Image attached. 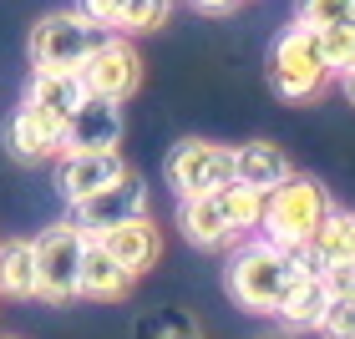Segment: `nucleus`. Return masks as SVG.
<instances>
[{
    "label": "nucleus",
    "instance_id": "7c9ffc66",
    "mask_svg": "<svg viewBox=\"0 0 355 339\" xmlns=\"http://www.w3.org/2000/svg\"><path fill=\"white\" fill-rule=\"evenodd\" d=\"M0 339H21V334H0Z\"/></svg>",
    "mask_w": 355,
    "mask_h": 339
},
{
    "label": "nucleus",
    "instance_id": "9d476101",
    "mask_svg": "<svg viewBox=\"0 0 355 339\" xmlns=\"http://www.w3.org/2000/svg\"><path fill=\"white\" fill-rule=\"evenodd\" d=\"M122 147V107L87 96L71 111V122L61 127V157L67 152H117Z\"/></svg>",
    "mask_w": 355,
    "mask_h": 339
},
{
    "label": "nucleus",
    "instance_id": "4be33fe9",
    "mask_svg": "<svg viewBox=\"0 0 355 339\" xmlns=\"http://www.w3.org/2000/svg\"><path fill=\"white\" fill-rule=\"evenodd\" d=\"M295 26L304 30H335V26H350V0H295Z\"/></svg>",
    "mask_w": 355,
    "mask_h": 339
},
{
    "label": "nucleus",
    "instance_id": "f3484780",
    "mask_svg": "<svg viewBox=\"0 0 355 339\" xmlns=\"http://www.w3.org/2000/svg\"><path fill=\"white\" fill-rule=\"evenodd\" d=\"M127 288H132V273H122V268L102 253V244H96V238H87L82 273H76V299L112 304V299H127Z\"/></svg>",
    "mask_w": 355,
    "mask_h": 339
},
{
    "label": "nucleus",
    "instance_id": "f8f14e48",
    "mask_svg": "<svg viewBox=\"0 0 355 339\" xmlns=\"http://www.w3.org/2000/svg\"><path fill=\"white\" fill-rule=\"evenodd\" d=\"M87 102V86H82V76L76 71H36L31 76V86H26V111L31 117H41L46 127H67L71 122V111Z\"/></svg>",
    "mask_w": 355,
    "mask_h": 339
},
{
    "label": "nucleus",
    "instance_id": "a211bd4d",
    "mask_svg": "<svg viewBox=\"0 0 355 339\" xmlns=\"http://www.w3.org/2000/svg\"><path fill=\"white\" fill-rule=\"evenodd\" d=\"M325 309H330V294H325V284H320V273H304V279L284 294V304L274 309V319H279L284 329L304 334V329H320Z\"/></svg>",
    "mask_w": 355,
    "mask_h": 339
},
{
    "label": "nucleus",
    "instance_id": "f257e3e1",
    "mask_svg": "<svg viewBox=\"0 0 355 339\" xmlns=\"http://www.w3.org/2000/svg\"><path fill=\"white\" fill-rule=\"evenodd\" d=\"M259 213H264V192L254 187H214V192H198V198H178V228L193 248H234L259 228Z\"/></svg>",
    "mask_w": 355,
    "mask_h": 339
},
{
    "label": "nucleus",
    "instance_id": "393cba45",
    "mask_svg": "<svg viewBox=\"0 0 355 339\" xmlns=\"http://www.w3.org/2000/svg\"><path fill=\"white\" fill-rule=\"evenodd\" d=\"M320 284H325L330 299H355V264H325Z\"/></svg>",
    "mask_w": 355,
    "mask_h": 339
},
{
    "label": "nucleus",
    "instance_id": "a878e982",
    "mask_svg": "<svg viewBox=\"0 0 355 339\" xmlns=\"http://www.w3.org/2000/svg\"><path fill=\"white\" fill-rule=\"evenodd\" d=\"M76 10H82L87 21H96L102 30H112V26H117V10H122V0H82Z\"/></svg>",
    "mask_w": 355,
    "mask_h": 339
},
{
    "label": "nucleus",
    "instance_id": "aec40b11",
    "mask_svg": "<svg viewBox=\"0 0 355 339\" xmlns=\"http://www.w3.org/2000/svg\"><path fill=\"white\" fill-rule=\"evenodd\" d=\"M173 6L178 0H122L117 10V26H112V36H153V30H163L173 21Z\"/></svg>",
    "mask_w": 355,
    "mask_h": 339
},
{
    "label": "nucleus",
    "instance_id": "412c9836",
    "mask_svg": "<svg viewBox=\"0 0 355 339\" xmlns=\"http://www.w3.org/2000/svg\"><path fill=\"white\" fill-rule=\"evenodd\" d=\"M132 334H137V339H203L198 319H193L188 309H153V314L137 319Z\"/></svg>",
    "mask_w": 355,
    "mask_h": 339
},
{
    "label": "nucleus",
    "instance_id": "1a4fd4ad",
    "mask_svg": "<svg viewBox=\"0 0 355 339\" xmlns=\"http://www.w3.org/2000/svg\"><path fill=\"white\" fill-rule=\"evenodd\" d=\"M132 218H148V183H142L137 172H127L122 183H112L102 192H92L87 203L71 208V223L82 228L87 238L117 228V223H132Z\"/></svg>",
    "mask_w": 355,
    "mask_h": 339
},
{
    "label": "nucleus",
    "instance_id": "dca6fc26",
    "mask_svg": "<svg viewBox=\"0 0 355 339\" xmlns=\"http://www.w3.org/2000/svg\"><path fill=\"white\" fill-rule=\"evenodd\" d=\"M6 147H10L15 163H56L61 157V132L46 127L41 117H31L26 107H15L10 122H6Z\"/></svg>",
    "mask_w": 355,
    "mask_h": 339
},
{
    "label": "nucleus",
    "instance_id": "39448f33",
    "mask_svg": "<svg viewBox=\"0 0 355 339\" xmlns=\"http://www.w3.org/2000/svg\"><path fill=\"white\" fill-rule=\"evenodd\" d=\"M107 36L112 30L87 21L82 10H51L31 26V61H36V71H76Z\"/></svg>",
    "mask_w": 355,
    "mask_h": 339
},
{
    "label": "nucleus",
    "instance_id": "cd10ccee",
    "mask_svg": "<svg viewBox=\"0 0 355 339\" xmlns=\"http://www.w3.org/2000/svg\"><path fill=\"white\" fill-rule=\"evenodd\" d=\"M340 86H345V96H350V107H355V66H350V71H340Z\"/></svg>",
    "mask_w": 355,
    "mask_h": 339
},
{
    "label": "nucleus",
    "instance_id": "bb28decb",
    "mask_svg": "<svg viewBox=\"0 0 355 339\" xmlns=\"http://www.w3.org/2000/svg\"><path fill=\"white\" fill-rule=\"evenodd\" d=\"M188 6L198 10V15H234L244 0H188Z\"/></svg>",
    "mask_w": 355,
    "mask_h": 339
},
{
    "label": "nucleus",
    "instance_id": "0eeeda50",
    "mask_svg": "<svg viewBox=\"0 0 355 339\" xmlns=\"http://www.w3.org/2000/svg\"><path fill=\"white\" fill-rule=\"evenodd\" d=\"M163 172H168V187L178 198H198V192L229 187L234 183V147H223L214 137H183L168 152Z\"/></svg>",
    "mask_w": 355,
    "mask_h": 339
},
{
    "label": "nucleus",
    "instance_id": "ddd939ff",
    "mask_svg": "<svg viewBox=\"0 0 355 339\" xmlns=\"http://www.w3.org/2000/svg\"><path fill=\"white\" fill-rule=\"evenodd\" d=\"M96 244H102V253H107L122 273L142 279V273L157 264V253H163V233H157L153 218H132V223H117V228L96 233Z\"/></svg>",
    "mask_w": 355,
    "mask_h": 339
},
{
    "label": "nucleus",
    "instance_id": "6ab92c4d",
    "mask_svg": "<svg viewBox=\"0 0 355 339\" xmlns=\"http://www.w3.org/2000/svg\"><path fill=\"white\" fill-rule=\"evenodd\" d=\"M0 294L36 299V248H31V238H6L0 244Z\"/></svg>",
    "mask_w": 355,
    "mask_h": 339
},
{
    "label": "nucleus",
    "instance_id": "4468645a",
    "mask_svg": "<svg viewBox=\"0 0 355 339\" xmlns=\"http://www.w3.org/2000/svg\"><path fill=\"white\" fill-rule=\"evenodd\" d=\"M295 177V163L284 157V147H274V142H244V147H234V183L239 187H254V192H274L279 183Z\"/></svg>",
    "mask_w": 355,
    "mask_h": 339
},
{
    "label": "nucleus",
    "instance_id": "423d86ee",
    "mask_svg": "<svg viewBox=\"0 0 355 339\" xmlns=\"http://www.w3.org/2000/svg\"><path fill=\"white\" fill-rule=\"evenodd\" d=\"M36 248V299L46 304H71L76 299V273H82V253H87V233L76 223H51L41 238H31Z\"/></svg>",
    "mask_w": 355,
    "mask_h": 339
},
{
    "label": "nucleus",
    "instance_id": "5701e85b",
    "mask_svg": "<svg viewBox=\"0 0 355 339\" xmlns=\"http://www.w3.org/2000/svg\"><path fill=\"white\" fill-rule=\"evenodd\" d=\"M320 51H325L330 71L340 76L355 66V26H335V30H320Z\"/></svg>",
    "mask_w": 355,
    "mask_h": 339
},
{
    "label": "nucleus",
    "instance_id": "c85d7f7f",
    "mask_svg": "<svg viewBox=\"0 0 355 339\" xmlns=\"http://www.w3.org/2000/svg\"><path fill=\"white\" fill-rule=\"evenodd\" d=\"M259 339H300V334H295V329H284V324H279V329H269V334H259Z\"/></svg>",
    "mask_w": 355,
    "mask_h": 339
},
{
    "label": "nucleus",
    "instance_id": "f03ea898",
    "mask_svg": "<svg viewBox=\"0 0 355 339\" xmlns=\"http://www.w3.org/2000/svg\"><path fill=\"white\" fill-rule=\"evenodd\" d=\"M304 279L300 258L254 238V244H234L229 264H223V288L244 304L249 314H274L284 304V294Z\"/></svg>",
    "mask_w": 355,
    "mask_h": 339
},
{
    "label": "nucleus",
    "instance_id": "b1692460",
    "mask_svg": "<svg viewBox=\"0 0 355 339\" xmlns=\"http://www.w3.org/2000/svg\"><path fill=\"white\" fill-rule=\"evenodd\" d=\"M325 339H355V299H330L325 319H320V329Z\"/></svg>",
    "mask_w": 355,
    "mask_h": 339
},
{
    "label": "nucleus",
    "instance_id": "7ed1b4c3",
    "mask_svg": "<svg viewBox=\"0 0 355 339\" xmlns=\"http://www.w3.org/2000/svg\"><path fill=\"white\" fill-rule=\"evenodd\" d=\"M335 213L330 192L325 183H315V177H289V183H279L274 192H264V213H259V233L264 244L284 248V253H300L310 248V238L320 233V223H325Z\"/></svg>",
    "mask_w": 355,
    "mask_h": 339
},
{
    "label": "nucleus",
    "instance_id": "9b49d317",
    "mask_svg": "<svg viewBox=\"0 0 355 339\" xmlns=\"http://www.w3.org/2000/svg\"><path fill=\"white\" fill-rule=\"evenodd\" d=\"M127 172L132 167L122 163V152H67V157H56V192L76 208V203H87L92 192L122 183Z\"/></svg>",
    "mask_w": 355,
    "mask_h": 339
},
{
    "label": "nucleus",
    "instance_id": "20e7f679",
    "mask_svg": "<svg viewBox=\"0 0 355 339\" xmlns=\"http://www.w3.org/2000/svg\"><path fill=\"white\" fill-rule=\"evenodd\" d=\"M330 76L335 71H330L325 51H320V36L289 21L279 30V41L269 46V86H274V96H279V102H295V107L315 102V96L330 86Z\"/></svg>",
    "mask_w": 355,
    "mask_h": 339
},
{
    "label": "nucleus",
    "instance_id": "c756f323",
    "mask_svg": "<svg viewBox=\"0 0 355 339\" xmlns=\"http://www.w3.org/2000/svg\"><path fill=\"white\" fill-rule=\"evenodd\" d=\"M350 26H355V0H350Z\"/></svg>",
    "mask_w": 355,
    "mask_h": 339
},
{
    "label": "nucleus",
    "instance_id": "2eb2a0df",
    "mask_svg": "<svg viewBox=\"0 0 355 339\" xmlns=\"http://www.w3.org/2000/svg\"><path fill=\"white\" fill-rule=\"evenodd\" d=\"M295 258L304 273H320L325 264H355V208H335L310 238V248H300Z\"/></svg>",
    "mask_w": 355,
    "mask_h": 339
},
{
    "label": "nucleus",
    "instance_id": "6e6552de",
    "mask_svg": "<svg viewBox=\"0 0 355 339\" xmlns=\"http://www.w3.org/2000/svg\"><path fill=\"white\" fill-rule=\"evenodd\" d=\"M76 76H82L87 96H102V102L122 107L142 91V51L127 36H107L82 66H76Z\"/></svg>",
    "mask_w": 355,
    "mask_h": 339
}]
</instances>
